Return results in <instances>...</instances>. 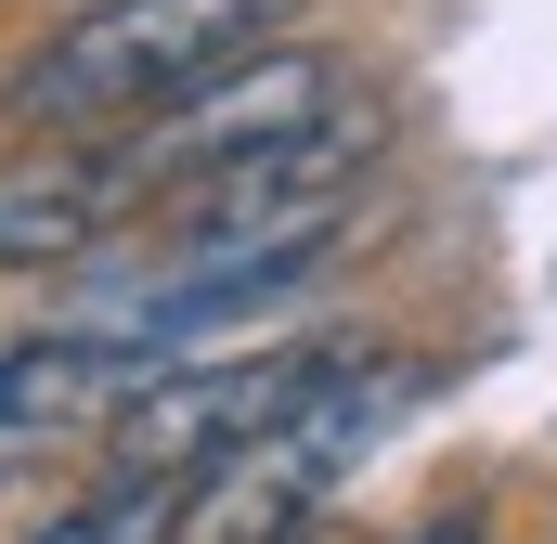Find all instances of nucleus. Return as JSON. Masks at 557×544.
<instances>
[{
    "mask_svg": "<svg viewBox=\"0 0 557 544\" xmlns=\"http://www.w3.org/2000/svg\"><path fill=\"white\" fill-rule=\"evenodd\" d=\"M298 0H91L65 13L13 78H0V118L26 143H117L131 118H156L169 91H195L208 65L260 52Z\"/></svg>",
    "mask_w": 557,
    "mask_h": 544,
    "instance_id": "nucleus-1",
    "label": "nucleus"
},
{
    "mask_svg": "<svg viewBox=\"0 0 557 544\" xmlns=\"http://www.w3.org/2000/svg\"><path fill=\"white\" fill-rule=\"evenodd\" d=\"M403 403H428V363H324L260 441H234L221 467L182 480V532L169 544H298L311 506L403 428Z\"/></svg>",
    "mask_w": 557,
    "mask_h": 544,
    "instance_id": "nucleus-2",
    "label": "nucleus"
},
{
    "mask_svg": "<svg viewBox=\"0 0 557 544\" xmlns=\"http://www.w3.org/2000/svg\"><path fill=\"white\" fill-rule=\"evenodd\" d=\"M337 104H363L350 52H311V39H260V52L208 65L195 91H169L156 118H131V131L104 143V156H117V182H131V195H169V182H195V169H234V156H260V143L324 131Z\"/></svg>",
    "mask_w": 557,
    "mask_h": 544,
    "instance_id": "nucleus-3",
    "label": "nucleus"
},
{
    "mask_svg": "<svg viewBox=\"0 0 557 544\" xmlns=\"http://www.w3.org/2000/svg\"><path fill=\"white\" fill-rule=\"evenodd\" d=\"M324 363H337V350H247V363H182V350H169L131 403H117L104 467H169V480H195V467H221L234 441H260Z\"/></svg>",
    "mask_w": 557,
    "mask_h": 544,
    "instance_id": "nucleus-4",
    "label": "nucleus"
},
{
    "mask_svg": "<svg viewBox=\"0 0 557 544\" xmlns=\"http://www.w3.org/2000/svg\"><path fill=\"white\" fill-rule=\"evenodd\" d=\"M143 376H156V363L117 350V337H91V324L0 337V467H39V454H65V441H104Z\"/></svg>",
    "mask_w": 557,
    "mask_h": 544,
    "instance_id": "nucleus-5",
    "label": "nucleus"
},
{
    "mask_svg": "<svg viewBox=\"0 0 557 544\" xmlns=\"http://www.w3.org/2000/svg\"><path fill=\"white\" fill-rule=\"evenodd\" d=\"M131 221V182L104 143H65L39 169H0V272H65L78 247H104Z\"/></svg>",
    "mask_w": 557,
    "mask_h": 544,
    "instance_id": "nucleus-6",
    "label": "nucleus"
},
{
    "mask_svg": "<svg viewBox=\"0 0 557 544\" xmlns=\"http://www.w3.org/2000/svg\"><path fill=\"white\" fill-rule=\"evenodd\" d=\"M182 532V480L169 467H104L65 519H39L26 544H169Z\"/></svg>",
    "mask_w": 557,
    "mask_h": 544,
    "instance_id": "nucleus-7",
    "label": "nucleus"
},
{
    "mask_svg": "<svg viewBox=\"0 0 557 544\" xmlns=\"http://www.w3.org/2000/svg\"><path fill=\"white\" fill-rule=\"evenodd\" d=\"M403 544H493V519H480V506H441V519H416Z\"/></svg>",
    "mask_w": 557,
    "mask_h": 544,
    "instance_id": "nucleus-8",
    "label": "nucleus"
}]
</instances>
